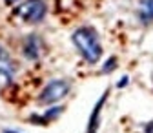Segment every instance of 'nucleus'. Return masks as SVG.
Masks as SVG:
<instances>
[{"label": "nucleus", "instance_id": "obj_2", "mask_svg": "<svg viewBox=\"0 0 153 133\" xmlns=\"http://www.w3.org/2000/svg\"><path fill=\"white\" fill-rule=\"evenodd\" d=\"M46 4H44V0H26L24 4H20L16 7V16L18 18H22L24 22L27 24H36V22H40L42 18L46 16Z\"/></svg>", "mask_w": 153, "mask_h": 133}, {"label": "nucleus", "instance_id": "obj_7", "mask_svg": "<svg viewBox=\"0 0 153 133\" xmlns=\"http://www.w3.org/2000/svg\"><path fill=\"white\" fill-rule=\"evenodd\" d=\"M106 97H108V93H104V95H102V99L99 100V104L95 106V109H93V113H91V119H89V129H88V133H95V131H97V120H99V113H100V108H102V104H104Z\"/></svg>", "mask_w": 153, "mask_h": 133}, {"label": "nucleus", "instance_id": "obj_9", "mask_svg": "<svg viewBox=\"0 0 153 133\" xmlns=\"http://www.w3.org/2000/svg\"><path fill=\"white\" fill-rule=\"evenodd\" d=\"M115 64H117V60H115V59L108 60V62H106V66H104V69H102V73H109V71L113 69V66H115Z\"/></svg>", "mask_w": 153, "mask_h": 133}, {"label": "nucleus", "instance_id": "obj_5", "mask_svg": "<svg viewBox=\"0 0 153 133\" xmlns=\"http://www.w3.org/2000/svg\"><path fill=\"white\" fill-rule=\"evenodd\" d=\"M22 53L27 60H38L42 55V40L38 35H29L27 39L24 40L22 46Z\"/></svg>", "mask_w": 153, "mask_h": 133}, {"label": "nucleus", "instance_id": "obj_1", "mask_svg": "<svg viewBox=\"0 0 153 133\" xmlns=\"http://www.w3.org/2000/svg\"><path fill=\"white\" fill-rule=\"evenodd\" d=\"M71 40L89 64L99 62L100 55H102V46H100L97 31L93 27H79L71 35Z\"/></svg>", "mask_w": 153, "mask_h": 133}, {"label": "nucleus", "instance_id": "obj_4", "mask_svg": "<svg viewBox=\"0 0 153 133\" xmlns=\"http://www.w3.org/2000/svg\"><path fill=\"white\" fill-rule=\"evenodd\" d=\"M15 79V64L6 48L0 44V88L9 86Z\"/></svg>", "mask_w": 153, "mask_h": 133}, {"label": "nucleus", "instance_id": "obj_3", "mask_svg": "<svg viewBox=\"0 0 153 133\" xmlns=\"http://www.w3.org/2000/svg\"><path fill=\"white\" fill-rule=\"evenodd\" d=\"M71 84L68 80H51L40 93L38 97V102L40 104H53V102H59L62 100L66 95L69 93Z\"/></svg>", "mask_w": 153, "mask_h": 133}, {"label": "nucleus", "instance_id": "obj_6", "mask_svg": "<svg viewBox=\"0 0 153 133\" xmlns=\"http://www.w3.org/2000/svg\"><path fill=\"white\" fill-rule=\"evenodd\" d=\"M139 18L142 24L153 22V0H140L139 2Z\"/></svg>", "mask_w": 153, "mask_h": 133}, {"label": "nucleus", "instance_id": "obj_13", "mask_svg": "<svg viewBox=\"0 0 153 133\" xmlns=\"http://www.w3.org/2000/svg\"><path fill=\"white\" fill-rule=\"evenodd\" d=\"M4 133H16V131H4Z\"/></svg>", "mask_w": 153, "mask_h": 133}, {"label": "nucleus", "instance_id": "obj_11", "mask_svg": "<svg viewBox=\"0 0 153 133\" xmlns=\"http://www.w3.org/2000/svg\"><path fill=\"white\" fill-rule=\"evenodd\" d=\"M146 133H153V122H149V124L146 126Z\"/></svg>", "mask_w": 153, "mask_h": 133}, {"label": "nucleus", "instance_id": "obj_10", "mask_svg": "<svg viewBox=\"0 0 153 133\" xmlns=\"http://www.w3.org/2000/svg\"><path fill=\"white\" fill-rule=\"evenodd\" d=\"M126 84H128V77H122L120 82H119V88H122V86H126Z\"/></svg>", "mask_w": 153, "mask_h": 133}, {"label": "nucleus", "instance_id": "obj_12", "mask_svg": "<svg viewBox=\"0 0 153 133\" xmlns=\"http://www.w3.org/2000/svg\"><path fill=\"white\" fill-rule=\"evenodd\" d=\"M4 2H6V4H9V6H13V4H16V2H18V0H4Z\"/></svg>", "mask_w": 153, "mask_h": 133}, {"label": "nucleus", "instance_id": "obj_8", "mask_svg": "<svg viewBox=\"0 0 153 133\" xmlns=\"http://www.w3.org/2000/svg\"><path fill=\"white\" fill-rule=\"evenodd\" d=\"M60 111H62V108H53V109H49L46 115H44V120H51V119H55V117H59Z\"/></svg>", "mask_w": 153, "mask_h": 133}]
</instances>
